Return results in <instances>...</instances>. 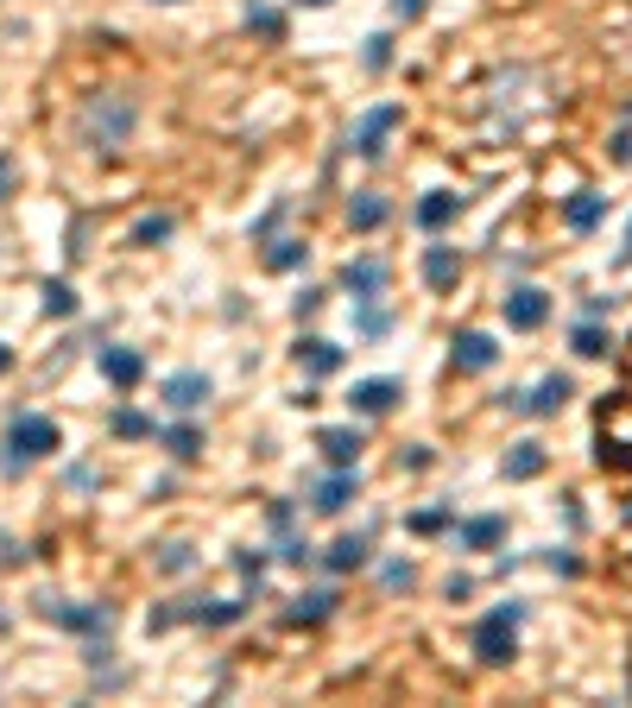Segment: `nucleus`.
Segmentation results:
<instances>
[{
    "mask_svg": "<svg viewBox=\"0 0 632 708\" xmlns=\"http://www.w3.org/2000/svg\"><path fill=\"white\" fill-rule=\"evenodd\" d=\"M582 316H613V297H582Z\"/></svg>",
    "mask_w": 632,
    "mask_h": 708,
    "instance_id": "44",
    "label": "nucleus"
},
{
    "mask_svg": "<svg viewBox=\"0 0 632 708\" xmlns=\"http://www.w3.org/2000/svg\"><path fill=\"white\" fill-rule=\"evenodd\" d=\"M158 399H165L171 412H197L203 399H209V374H197V367H184V374H171L165 386H158Z\"/></svg>",
    "mask_w": 632,
    "mask_h": 708,
    "instance_id": "11",
    "label": "nucleus"
},
{
    "mask_svg": "<svg viewBox=\"0 0 632 708\" xmlns=\"http://www.w3.org/2000/svg\"><path fill=\"white\" fill-rule=\"evenodd\" d=\"M450 361H455V374H487V367L500 361V342L487 330H462L450 342Z\"/></svg>",
    "mask_w": 632,
    "mask_h": 708,
    "instance_id": "7",
    "label": "nucleus"
},
{
    "mask_svg": "<svg viewBox=\"0 0 632 708\" xmlns=\"http://www.w3.org/2000/svg\"><path fill=\"white\" fill-rule=\"evenodd\" d=\"M134 127H139L134 96H89L77 108V146H89V153H120L134 139Z\"/></svg>",
    "mask_w": 632,
    "mask_h": 708,
    "instance_id": "1",
    "label": "nucleus"
},
{
    "mask_svg": "<svg viewBox=\"0 0 632 708\" xmlns=\"http://www.w3.org/2000/svg\"><path fill=\"white\" fill-rule=\"evenodd\" d=\"M158 570H165V576L190 570V544H165V551H158Z\"/></svg>",
    "mask_w": 632,
    "mask_h": 708,
    "instance_id": "34",
    "label": "nucleus"
},
{
    "mask_svg": "<svg viewBox=\"0 0 632 708\" xmlns=\"http://www.w3.org/2000/svg\"><path fill=\"white\" fill-rule=\"evenodd\" d=\"M329 613H336V594L310 589V594H297L292 608H285V620H292V627H316V620H329Z\"/></svg>",
    "mask_w": 632,
    "mask_h": 708,
    "instance_id": "22",
    "label": "nucleus"
},
{
    "mask_svg": "<svg viewBox=\"0 0 632 708\" xmlns=\"http://www.w3.org/2000/svg\"><path fill=\"white\" fill-rule=\"evenodd\" d=\"M152 240H171V216H146V222H134V247H152Z\"/></svg>",
    "mask_w": 632,
    "mask_h": 708,
    "instance_id": "29",
    "label": "nucleus"
},
{
    "mask_svg": "<svg viewBox=\"0 0 632 708\" xmlns=\"http://www.w3.org/2000/svg\"><path fill=\"white\" fill-rule=\"evenodd\" d=\"M278 222H285V197H278L273 209H266V216L254 222V240H266V235H273V228H278Z\"/></svg>",
    "mask_w": 632,
    "mask_h": 708,
    "instance_id": "39",
    "label": "nucleus"
},
{
    "mask_svg": "<svg viewBox=\"0 0 632 708\" xmlns=\"http://www.w3.org/2000/svg\"><path fill=\"white\" fill-rule=\"evenodd\" d=\"M361 563H367V538H336L323 551V570H336V576H355Z\"/></svg>",
    "mask_w": 632,
    "mask_h": 708,
    "instance_id": "24",
    "label": "nucleus"
},
{
    "mask_svg": "<svg viewBox=\"0 0 632 708\" xmlns=\"http://www.w3.org/2000/svg\"><path fill=\"white\" fill-rule=\"evenodd\" d=\"M601 216H608V197L601 190H575L570 209H563V222H570L575 235H589V228H601Z\"/></svg>",
    "mask_w": 632,
    "mask_h": 708,
    "instance_id": "20",
    "label": "nucleus"
},
{
    "mask_svg": "<svg viewBox=\"0 0 632 708\" xmlns=\"http://www.w3.org/2000/svg\"><path fill=\"white\" fill-rule=\"evenodd\" d=\"M7 367H13V348H7V342H0V374H7Z\"/></svg>",
    "mask_w": 632,
    "mask_h": 708,
    "instance_id": "47",
    "label": "nucleus"
},
{
    "mask_svg": "<svg viewBox=\"0 0 632 708\" xmlns=\"http://www.w3.org/2000/svg\"><path fill=\"white\" fill-rule=\"evenodd\" d=\"M570 348L582 354V361H608V348H613V335L601 330V316H582L570 330Z\"/></svg>",
    "mask_w": 632,
    "mask_h": 708,
    "instance_id": "21",
    "label": "nucleus"
},
{
    "mask_svg": "<svg viewBox=\"0 0 632 708\" xmlns=\"http://www.w3.org/2000/svg\"><path fill=\"white\" fill-rule=\"evenodd\" d=\"M386 7H393V20H424L431 0H386Z\"/></svg>",
    "mask_w": 632,
    "mask_h": 708,
    "instance_id": "41",
    "label": "nucleus"
},
{
    "mask_svg": "<svg viewBox=\"0 0 632 708\" xmlns=\"http://www.w3.org/2000/svg\"><path fill=\"white\" fill-rule=\"evenodd\" d=\"M412 531H417V538H436V531H450V512H436V507L412 512Z\"/></svg>",
    "mask_w": 632,
    "mask_h": 708,
    "instance_id": "32",
    "label": "nucleus"
},
{
    "mask_svg": "<svg viewBox=\"0 0 632 708\" xmlns=\"http://www.w3.org/2000/svg\"><path fill=\"white\" fill-rule=\"evenodd\" d=\"M575 399V380L570 374H544L532 386V393H525V405H519V412H532V417H556L563 412V405H570Z\"/></svg>",
    "mask_w": 632,
    "mask_h": 708,
    "instance_id": "10",
    "label": "nucleus"
},
{
    "mask_svg": "<svg viewBox=\"0 0 632 708\" xmlns=\"http://www.w3.org/2000/svg\"><path fill=\"white\" fill-rule=\"evenodd\" d=\"M235 570H240V576H247V582L259 589V576H266V557H259V551H254V557L240 551V557H235Z\"/></svg>",
    "mask_w": 632,
    "mask_h": 708,
    "instance_id": "40",
    "label": "nucleus"
},
{
    "mask_svg": "<svg viewBox=\"0 0 632 708\" xmlns=\"http://www.w3.org/2000/svg\"><path fill=\"white\" fill-rule=\"evenodd\" d=\"M278 557H285V563H297V570H304V563H310V544H304V538H297V531H292V538H278Z\"/></svg>",
    "mask_w": 632,
    "mask_h": 708,
    "instance_id": "35",
    "label": "nucleus"
},
{
    "mask_svg": "<svg viewBox=\"0 0 632 708\" xmlns=\"http://www.w3.org/2000/svg\"><path fill=\"white\" fill-rule=\"evenodd\" d=\"M297 7H329V0H297Z\"/></svg>",
    "mask_w": 632,
    "mask_h": 708,
    "instance_id": "48",
    "label": "nucleus"
},
{
    "mask_svg": "<svg viewBox=\"0 0 632 708\" xmlns=\"http://www.w3.org/2000/svg\"><path fill=\"white\" fill-rule=\"evenodd\" d=\"M297 367L310 380H329V374H342V348L329 335H304V342H297Z\"/></svg>",
    "mask_w": 632,
    "mask_h": 708,
    "instance_id": "13",
    "label": "nucleus"
},
{
    "mask_svg": "<svg viewBox=\"0 0 632 708\" xmlns=\"http://www.w3.org/2000/svg\"><path fill=\"white\" fill-rule=\"evenodd\" d=\"M316 311H323V292H304V297H297V323H304V316H316Z\"/></svg>",
    "mask_w": 632,
    "mask_h": 708,
    "instance_id": "43",
    "label": "nucleus"
},
{
    "mask_svg": "<svg viewBox=\"0 0 632 708\" xmlns=\"http://www.w3.org/2000/svg\"><path fill=\"white\" fill-rule=\"evenodd\" d=\"M386 216H393V209H386V197H374V190H361V197L348 203V228H355V235H374V228H386Z\"/></svg>",
    "mask_w": 632,
    "mask_h": 708,
    "instance_id": "23",
    "label": "nucleus"
},
{
    "mask_svg": "<svg viewBox=\"0 0 632 708\" xmlns=\"http://www.w3.org/2000/svg\"><path fill=\"white\" fill-rule=\"evenodd\" d=\"M455 216H462V197H455V190H424V203H417V228H424V235H443Z\"/></svg>",
    "mask_w": 632,
    "mask_h": 708,
    "instance_id": "16",
    "label": "nucleus"
},
{
    "mask_svg": "<svg viewBox=\"0 0 632 708\" xmlns=\"http://www.w3.org/2000/svg\"><path fill=\"white\" fill-rule=\"evenodd\" d=\"M462 551H500L506 544V519L500 512H474V519H462Z\"/></svg>",
    "mask_w": 632,
    "mask_h": 708,
    "instance_id": "15",
    "label": "nucleus"
},
{
    "mask_svg": "<svg viewBox=\"0 0 632 708\" xmlns=\"http://www.w3.org/2000/svg\"><path fill=\"white\" fill-rule=\"evenodd\" d=\"M58 450H63V431L45 412H20L13 424H7V462H13V469L45 462V455H58Z\"/></svg>",
    "mask_w": 632,
    "mask_h": 708,
    "instance_id": "2",
    "label": "nucleus"
},
{
    "mask_svg": "<svg viewBox=\"0 0 632 708\" xmlns=\"http://www.w3.org/2000/svg\"><path fill=\"white\" fill-rule=\"evenodd\" d=\"M316 450H323L329 469H355L361 450H367V436H361L355 424H323V431H316Z\"/></svg>",
    "mask_w": 632,
    "mask_h": 708,
    "instance_id": "8",
    "label": "nucleus"
},
{
    "mask_svg": "<svg viewBox=\"0 0 632 708\" xmlns=\"http://www.w3.org/2000/svg\"><path fill=\"white\" fill-rule=\"evenodd\" d=\"M519 627H525V601H506L494 608L481 627H474V651H481V665H513L519 658Z\"/></svg>",
    "mask_w": 632,
    "mask_h": 708,
    "instance_id": "3",
    "label": "nucleus"
},
{
    "mask_svg": "<svg viewBox=\"0 0 632 708\" xmlns=\"http://www.w3.org/2000/svg\"><path fill=\"white\" fill-rule=\"evenodd\" d=\"M386 63H393V39L374 32V39H367V70H386Z\"/></svg>",
    "mask_w": 632,
    "mask_h": 708,
    "instance_id": "36",
    "label": "nucleus"
},
{
    "mask_svg": "<svg viewBox=\"0 0 632 708\" xmlns=\"http://www.w3.org/2000/svg\"><path fill=\"white\" fill-rule=\"evenodd\" d=\"M455 278H462V254L455 247H424V285L431 292H455Z\"/></svg>",
    "mask_w": 632,
    "mask_h": 708,
    "instance_id": "18",
    "label": "nucleus"
},
{
    "mask_svg": "<svg viewBox=\"0 0 632 708\" xmlns=\"http://www.w3.org/2000/svg\"><path fill=\"white\" fill-rule=\"evenodd\" d=\"M544 462H551V455H544V443H532V436H525V443H513V450H506V462H500V469H506V481H537V474H544Z\"/></svg>",
    "mask_w": 632,
    "mask_h": 708,
    "instance_id": "19",
    "label": "nucleus"
},
{
    "mask_svg": "<svg viewBox=\"0 0 632 708\" xmlns=\"http://www.w3.org/2000/svg\"><path fill=\"white\" fill-rule=\"evenodd\" d=\"M39 613L51 620V627H63V632H89V639H108V608H70V601H58V594H45Z\"/></svg>",
    "mask_w": 632,
    "mask_h": 708,
    "instance_id": "6",
    "label": "nucleus"
},
{
    "mask_svg": "<svg viewBox=\"0 0 632 708\" xmlns=\"http://www.w3.org/2000/svg\"><path fill=\"white\" fill-rule=\"evenodd\" d=\"M620 266H632V228H626V240H620Z\"/></svg>",
    "mask_w": 632,
    "mask_h": 708,
    "instance_id": "46",
    "label": "nucleus"
},
{
    "mask_svg": "<svg viewBox=\"0 0 632 708\" xmlns=\"http://www.w3.org/2000/svg\"><path fill=\"white\" fill-rule=\"evenodd\" d=\"M355 304H361V335H386V330H393V316H386L379 297H355Z\"/></svg>",
    "mask_w": 632,
    "mask_h": 708,
    "instance_id": "28",
    "label": "nucleus"
},
{
    "mask_svg": "<svg viewBox=\"0 0 632 708\" xmlns=\"http://www.w3.org/2000/svg\"><path fill=\"white\" fill-rule=\"evenodd\" d=\"M355 493H361L355 469H336V474H323V481H316V488H310V507H316V512H329V519H336V512L348 507Z\"/></svg>",
    "mask_w": 632,
    "mask_h": 708,
    "instance_id": "12",
    "label": "nucleus"
},
{
    "mask_svg": "<svg viewBox=\"0 0 632 708\" xmlns=\"http://www.w3.org/2000/svg\"><path fill=\"white\" fill-rule=\"evenodd\" d=\"M203 620V627H235L240 620V601H216V608H190Z\"/></svg>",
    "mask_w": 632,
    "mask_h": 708,
    "instance_id": "31",
    "label": "nucleus"
},
{
    "mask_svg": "<svg viewBox=\"0 0 632 708\" xmlns=\"http://www.w3.org/2000/svg\"><path fill=\"white\" fill-rule=\"evenodd\" d=\"M613 165H632V108H626V127L613 134Z\"/></svg>",
    "mask_w": 632,
    "mask_h": 708,
    "instance_id": "38",
    "label": "nucleus"
},
{
    "mask_svg": "<svg viewBox=\"0 0 632 708\" xmlns=\"http://www.w3.org/2000/svg\"><path fill=\"white\" fill-rule=\"evenodd\" d=\"M96 361H101V380H108V386H120V393H127V386H139V374H146V354H139V348H101Z\"/></svg>",
    "mask_w": 632,
    "mask_h": 708,
    "instance_id": "14",
    "label": "nucleus"
},
{
    "mask_svg": "<svg viewBox=\"0 0 632 708\" xmlns=\"http://www.w3.org/2000/svg\"><path fill=\"white\" fill-rule=\"evenodd\" d=\"M412 582H417L412 563H393V570H386V589H412Z\"/></svg>",
    "mask_w": 632,
    "mask_h": 708,
    "instance_id": "42",
    "label": "nucleus"
},
{
    "mask_svg": "<svg viewBox=\"0 0 632 708\" xmlns=\"http://www.w3.org/2000/svg\"><path fill=\"white\" fill-rule=\"evenodd\" d=\"M398 120H405V108H393V101L367 108V115L355 120V153H361V158H379V153H386V139H393Z\"/></svg>",
    "mask_w": 632,
    "mask_h": 708,
    "instance_id": "5",
    "label": "nucleus"
},
{
    "mask_svg": "<svg viewBox=\"0 0 632 708\" xmlns=\"http://www.w3.org/2000/svg\"><path fill=\"white\" fill-rule=\"evenodd\" d=\"M544 323H551V292H537V285H513V292H506V330L532 335V330H544Z\"/></svg>",
    "mask_w": 632,
    "mask_h": 708,
    "instance_id": "4",
    "label": "nucleus"
},
{
    "mask_svg": "<svg viewBox=\"0 0 632 708\" xmlns=\"http://www.w3.org/2000/svg\"><path fill=\"white\" fill-rule=\"evenodd\" d=\"M266 519H273V531H278V538H292V525H297L292 500H273V512H266Z\"/></svg>",
    "mask_w": 632,
    "mask_h": 708,
    "instance_id": "37",
    "label": "nucleus"
},
{
    "mask_svg": "<svg viewBox=\"0 0 632 708\" xmlns=\"http://www.w3.org/2000/svg\"><path fill=\"white\" fill-rule=\"evenodd\" d=\"M158 7H178V0H158Z\"/></svg>",
    "mask_w": 632,
    "mask_h": 708,
    "instance_id": "49",
    "label": "nucleus"
},
{
    "mask_svg": "<svg viewBox=\"0 0 632 708\" xmlns=\"http://www.w3.org/2000/svg\"><path fill=\"white\" fill-rule=\"evenodd\" d=\"M386 259H348V266H342V285H348V292L355 297H386Z\"/></svg>",
    "mask_w": 632,
    "mask_h": 708,
    "instance_id": "17",
    "label": "nucleus"
},
{
    "mask_svg": "<svg viewBox=\"0 0 632 708\" xmlns=\"http://www.w3.org/2000/svg\"><path fill=\"white\" fill-rule=\"evenodd\" d=\"M405 399V386L398 380H355V393H348V412H361V417H386Z\"/></svg>",
    "mask_w": 632,
    "mask_h": 708,
    "instance_id": "9",
    "label": "nucleus"
},
{
    "mask_svg": "<svg viewBox=\"0 0 632 708\" xmlns=\"http://www.w3.org/2000/svg\"><path fill=\"white\" fill-rule=\"evenodd\" d=\"M247 26H254V32H266V39H278V32H285V20H278L273 7H247Z\"/></svg>",
    "mask_w": 632,
    "mask_h": 708,
    "instance_id": "33",
    "label": "nucleus"
},
{
    "mask_svg": "<svg viewBox=\"0 0 632 708\" xmlns=\"http://www.w3.org/2000/svg\"><path fill=\"white\" fill-rule=\"evenodd\" d=\"M7 190H13V158L0 153V197H7Z\"/></svg>",
    "mask_w": 632,
    "mask_h": 708,
    "instance_id": "45",
    "label": "nucleus"
},
{
    "mask_svg": "<svg viewBox=\"0 0 632 708\" xmlns=\"http://www.w3.org/2000/svg\"><path fill=\"white\" fill-rule=\"evenodd\" d=\"M115 436H127V443L152 436V417H146V412H115Z\"/></svg>",
    "mask_w": 632,
    "mask_h": 708,
    "instance_id": "30",
    "label": "nucleus"
},
{
    "mask_svg": "<svg viewBox=\"0 0 632 708\" xmlns=\"http://www.w3.org/2000/svg\"><path fill=\"white\" fill-rule=\"evenodd\" d=\"M304 259H310V247H304V240H273V254H266V266H273V273H297Z\"/></svg>",
    "mask_w": 632,
    "mask_h": 708,
    "instance_id": "27",
    "label": "nucleus"
},
{
    "mask_svg": "<svg viewBox=\"0 0 632 708\" xmlns=\"http://www.w3.org/2000/svg\"><path fill=\"white\" fill-rule=\"evenodd\" d=\"M39 304H45V316H77V292H70V278H45L39 285Z\"/></svg>",
    "mask_w": 632,
    "mask_h": 708,
    "instance_id": "25",
    "label": "nucleus"
},
{
    "mask_svg": "<svg viewBox=\"0 0 632 708\" xmlns=\"http://www.w3.org/2000/svg\"><path fill=\"white\" fill-rule=\"evenodd\" d=\"M165 450L178 455V462H197V455H203V431H197V424H171V431H165Z\"/></svg>",
    "mask_w": 632,
    "mask_h": 708,
    "instance_id": "26",
    "label": "nucleus"
}]
</instances>
